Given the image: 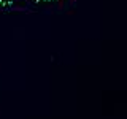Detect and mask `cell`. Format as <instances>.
<instances>
[{"mask_svg":"<svg viewBox=\"0 0 127 119\" xmlns=\"http://www.w3.org/2000/svg\"><path fill=\"white\" fill-rule=\"evenodd\" d=\"M13 2H16V0H0V6L10 5V3H13ZM35 2H48V0H35Z\"/></svg>","mask_w":127,"mask_h":119,"instance_id":"6da1fadb","label":"cell"}]
</instances>
